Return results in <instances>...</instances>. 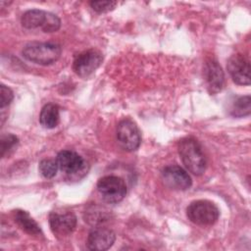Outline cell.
<instances>
[{"label": "cell", "mask_w": 251, "mask_h": 251, "mask_svg": "<svg viewBox=\"0 0 251 251\" xmlns=\"http://www.w3.org/2000/svg\"><path fill=\"white\" fill-rule=\"evenodd\" d=\"M97 190L102 199L110 204L121 202L126 194L125 180L117 176H105L97 181Z\"/></svg>", "instance_id": "obj_5"}, {"label": "cell", "mask_w": 251, "mask_h": 251, "mask_svg": "<svg viewBox=\"0 0 251 251\" xmlns=\"http://www.w3.org/2000/svg\"><path fill=\"white\" fill-rule=\"evenodd\" d=\"M0 96H1V99H0V107L1 109H3L4 107L8 106L13 98H14V94H13V91L11 90V88H9L8 86L2 84L1 85V90H0Z\"/></svg>", "instance_id": "obj_20"}, {"label": "cell", "mask_w": 251, "mask_h": 251, "mask_svg": "<svg viewBox=\"0 0 251 251\" xmlns=\"http://www.w3.org/2000/svg\"><path fill=\"white\" fill-rule=\"evenodd\" d=\"M14 220L17 225L26 233L30 235H40L41 228L38 224L29 216V214L24 210H16L13 213Z\"/></svg>", "instance_id": "obj_14"}, {"label": "cell", "mask_w": 251, "mask_h": 251, "mask_svg": "<svg viewBox=\"0 0 251 251\" xmlns=\"http://www.w3.org/2000/svg\"><path fill=\"white\" fill-rule=\"evenodd\" d=\"M60 122V109L54 103H48L41 109L39 123L45 128H54Z\"/></svg>", "instance_id": "obj_15"}, {"label": "cell", "mask_w": 251, "mask_h": 251, "mask_svg": "<svg viewBox=\"0 0 251 251\" xmlns=\"http://www.w3.org/2000/svg\"><path fill=\"white\" fill-rule=\"evenodd\" d=\"M116 135L119 145L128 152L136 150L141 143L140 130L130 119H124L118 124Z\"/></svg>", "instance_id": "obj_6"}, {"label": "cell", "mask_w": 251, "mask_h": 251, "mask_svg": "<svg viewBox=\"0 0 251 251\" xmlns=\"http://www.w3.org/2000/svg\"><path fill=\"white\" fill-rule=\"evenodd\" d=\"M116 240L113 230L105 227H98L91 230L87 236L86 245L89 250L104 251L109 249Z\"/></svg>", "instance_id": "obj_13"}, {"label": "cell", "mask_w": 251, "mask_h": 251, "mask_svg": "<svg viewBox=\"0 0 251 251\" xmlns=\"http://www.w3.org/2000/svg\"><path fill=\"white\" fill-rule=\"evenodd\" d=\"M230 115L235 118L248 116L251 112V98L249 95L241 96L235 99L230 107Z\"/></svg>", "instance_id": "obj_16"}, {"label": "cell", "mask_w": 251, "mask_h": 251, "mask_svg": "<svg viewBox=\"0 0 251 251\" xmlns=\"http://www.w3.org/2000/svg\"><path fill=\"white\" fill-rule=\"evenodd\" d=\"M188 220L197 226H212L220 216L219 208L209 200L192 201L187 209Z\"/></svg>", "instance_id": "obj_4"}, {"label": "cell", "mask_w": 251, "mask_h": 251, "mask_svg": "<svg viewBox=\"0 0 251 251\" xmlns=\"http://www.w3.org/2000/svg\"><path fill=\"white\" fill-rule=\"evenodd\" d=\"M39 173L45 178H52L56 176L59 169L56 160L53 159H43L39 163Z\"/></svg>", "instance_id": "obj_17"}, {"label": "cell", "mask_w": 251, "mask_h": 251, "mask_svg": "<svg viewBox=\"0 0 251 251\" xmlns=\"http://www.w3.org/2000/svg\"><path fill=\"white\" fill-rule=\"evenodd\" d=\"M178 154L184 167L193 175L201 176L207 167L206 156L200 143L193 137L182 138L178 142Z\"/></svg>", "instance_id": "obj_1"}, {"label": "cell", "mask_w": 251, "mask_h": 251, "mask_svg": "<svg viewBox=\"0 0 251 251\" xmlns=\"http://www.w3.org/2000/svg\"><path fill=\"white\" fill-rule=\"evenodd\" d=\"M162 179L166 186L175 190H186L192 184L188 173L179 166H167L162 171Z\"/></svg>", "instance_id": "obj_9"}, {"label": "cell", "mask_w": 251, "mask_h": 251, "mask_svg": "<svg viewBox=\"0 0 251 251\" xmlns=\"http://www.w3.org/2000/svg\"><path fill=\"white\" fill-rule=\"evenodd\" d=\"M204 78L207 89L211 94H216L223 89L225 84V74L216 59L209 58L205 61Z\"/></svg>", "instance_id": "obj_11"}, {"label": "cell", "mask_w": 251, "mask_h": 251, "mask_svg": "<svg viewBox=\"0 0 251 251\" xmlns=\"http://www.w3.org/2000/svg\"><path fill=\"white\" fill-rule=\"evenodd\" d=\"M61 53V46L55 42H32L23 49V56L26 60L43 66L55 63Z\"/></svg>", "instance_id": "obj_2"}, {"label": "cell", "mask_w": 251, "mask_h": 251, "mask_svg": "<svg viewBox=\"0 0 251 251\" xmlns=\"http://www.w3.org/2000/svg\"><path fill=\"white\" fill-rule=\"evenodd\" d=\"M227 72L232 80L239 85L250 84V63L242 54H234L227 60Z\"/></svg>", "instance_id": "obj_10"}, {"label": "cell", "mask_w": 251, "mask_h": 251, "mask_svg": "<svg viewBox=\"0 0 251 251\" xmlns=\"http://www.w3.org/2000/svg\"><path fill=\"white\" fill-rule=\"evenodd\" d=\"M103 55L100 51L89 49L79 53L74 60L73 70L80 77H87L102 64Z\"/></svg>", "instance_id": "obj_7"}, {"label": "cell", "mask_w": 251, "mask_h": 251, "mask_svg": "<svg viewBox=\"0 0 251 251\" xmlns=\"http://www.w3.org/2000/svg\"><path fill=\"white\" fill-rule=\"evenodd\" d=\"M21 23L22 25L27 29L40 27L44 32L57 31L61 26V21L56 15L38 9L25 12L22 16Z\"/></svg>", "instance_id": "obj_3"}, {"label": "cell", "mask_w": 251, "mask_h": 251, "mask_svg": "<svg viewBox=\"0 0 251 251\" xmlns=\"http://www.w3.org/2000/svg\"><path fill=\"white\" fill-rule=\"evenodd\" d=\"M59 169L67 175H76L84 169L85 162L76 152L72 150H62L56 157Z\"/></svg>", "instance_id": "obj_12"}, {"label": "cell", "mask_w": 251, "mask_h": 251, "mask_svg": "<svg viewBox=\"0 0 251 251\" xmlns=\"http://www.w3.org/2000/svg\"><path fill=\"white\" fill-rule=\"evenodd\" d=\"M19 143V138L12 134L8 133L1 137L0 140V149H1V156L5 157L6 155H9L11 152L15 150Z\"/></svg>", "instance_id": "obj_18"}, {"label": "cell", "mask_w": 251, "mask_h": 251, "mask_svg": "<svg viewBox=\"0 0 251 251\" xmlns=\"http://www.w3.org/2000/svg\"><path fill=\"white\" fill-rule=\"evenodd\" d=\"M117 5L116 1H91V8L97 13H107L112 11Z\"/></svg>", "instance_id": "obj_19"}, {"label": "cell", "mask_w": 251, "mask_h": 251, "mask_svg": "<svg viewBox=\"0 0 251 251\" xmlns=\"http://www.w3.org/2000/svg\"><path fill=\"white\" fill-rule=\"evenodd\" d=\"M49 225L56 236H68L76 226V217L71 211H53L49 215Z\"/></svg>", "instance_id": "obj_8"}]
</instances>
